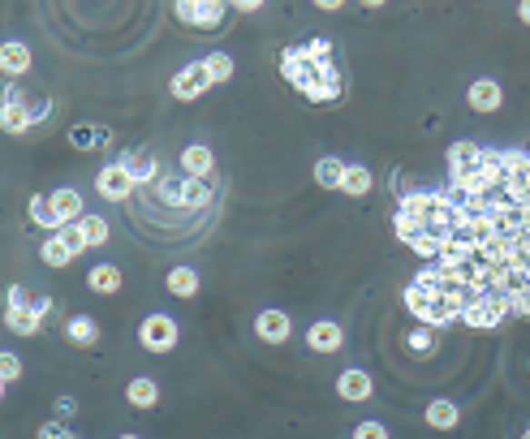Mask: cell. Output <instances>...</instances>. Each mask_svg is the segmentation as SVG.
Instances as JSON below:
<instances>
[{
  "instance_id": "cell-5",
  "label": "cell",
  "mask_w": 530,
  "mask_h": 439,
  "mask_svg": "<svg viewBox=\"0 0 530 439\" xmlns=\"http://www.w3.org/2000/svg\"><path fill=\"white\" fill-rule=\"evenodd\" d=\"M35 121H31V108H26V91L22 86H5V95H0V134H14V138H22V134H31Z\"/></svg>"
},
{
  "instance_id": "cell-21",
  "label": "cell",
  "mask_w": 530,
  "mask_h": 439,
  "mask_svg": "<svg viewBox=\"0 0 530 439\" xmlns=\"http://www.w3.org/2000/svg\"><path fill=\"white\" fill-rule=\"evenodd\" d=\"M52 207H56V215L65 220V224H74V220H83L86 207H83V195L78 190H69V185H61V190H52Z\"/></svg>"
},
{
  "instance_id": "cell-34",
  "label": "cell",
  "mask_w": 530,
  "mask_h": 439,
  "mask_svg": "<svg viewBox=\"0 0 530 439\" xmlns=\"http://www.w3.org/2000/svg\"><path fill=\"white\" fill-rule=\"evenodd\" d=\"M61 237L69 242V250H74V254H86V250H91V242H86V233H83V224H78V220L61 228Z\"/></svg>"
},
{
  "instance_id": "cell-23",
  "label": "cell",
  "mask_w": 530,
  "mask_h": 439,
  "mask_svg": "<svg viewBox=\"0 0 530 439\" xmlns=\"http://www.w3.org/2000/svg\"><path fill=\"white\" fill-rule=\"evenodd\" d=\"M65 336H69L74 344L91 349V344L100 341V324H95L91 314H69V319H65Z\"/></svg>"
},
{
  "instance_id": "cell-42",
  "label": "cell",
  "mask_w": 530,
  "mask_h": 439,
  "mask_svg": "<svg viewBox=\"0 0 530 439\" xmlns=\"http://www.w3.org/2000/svg\"><path fill=\"white\" fill-rule=\"evenodd\" d=\"M56 409H61V414H74V409H78V401H74V396H61V401H56Z\"/></svg>"
},
{
  "instance_id": "cell-13",
  "label": "cell",
  "mask_w": 530,
  "mask_h": 439,
  "mask_svg": "<svg viewBox=\"0 0 530 439\" xmlns=\"http://www.w3.org/2000/svg\"><path fill=\"white\" fill-rule=\"evenodd\" d=\"M306 344L315 354H336L345 344V327L336 324V319H315V324L306 327Z\"/></svg>"
},
{
  "instance_id": "cell-20",
  "label": "cell",
  "mask_w": 530,
  "mask_h": 439,
  "mask_svg": "<svg viewBox=\"0 0 530 439\" xmlns=\"http://www.w3.org/2000/svg\"><path fill=\"white\" fill-rule=\"evenodd\" d=\"M39 324H44V314H35L31 306H5V327L14 336H39Z\"/></svg>"
},
{
  "instance_id": "cell-38",
  "label": "cell",
  "mask_w": 530,
  "mask_h": 439,
  "mask_svg": "<svg viewBox=\"0 0 530 439\" xmlns=\"http://www.w3.org/2000/svg\"><path fill=\"white\" fill-rule=\"evenodd\" d=\"M509 306H514V314H526V319H530V284H526V289L509 293Z\"/></svg>"
},
{
  "instance_id": "cell-43",
  "label": "cell",
  "mask_w": 530,
  "mask_h": 439,
  "mask_svg": "<svg viewBox=\"0 0 530 439\" xmlns=\"http://www.w3.org/2000/svg\"><path fill=\"white\" fill-rule=\"evenodd\" d=\"M517 17H522V22L530 26V0H517Z\"/></svg>"
},
{
  "instance_id": "cell-8",
  "label": "cell",
  "mask_w": 530,
  "mask_h": 439,
  "mask_svg": "<svg viewBox=\"0 0 530 439\" xmlns=\"http://www.w3.org/2000/svg\"><path fill=\"white\" fill-rule=\"evenodd\" d=\"M134 185H138V181L125 173V164H121V160H116V164H104L100 177H95V190H100V198H108V203H130Z\"/></svg>"
},
{
  "instance_id": "cell-47",
  "label": "cell",
  "mask_w": 530,
  "mask_h": 439,
  "mask_svg": "<svg viewBox=\"0 0 530 439\" xmlns=\"http://www.w3.org/2000/svg\"><path fill=\"white\" fill-rule=\"evenodd\" d=\"M522 439H530V426H526V431H522Z\"/></svg>"
},
{
  "instance_id": "cell-12",
  "label": "cell",
  "mask_w": 530,
  "mask_h": 439,
  "mask_svg": "<svg viewBox=\"0 0 530 439\" xmlns=\"http://www.w3.org/2000/svg\"><path fill=\"white\" fill-rule=\"evenodd\" d=\"M423 423L431 426V431H457L462 426V405L457 401H448V396H435V401H427V409H423Z\"/></svg>"
},
{
  "instance_id": "cell-44",
  "label": "cell",
  "mask_w": 530,
  "mask_h": 439,
  "mask_svg": "<svg viewBox=\"0 0 530 439\" xmlns=\"http://www.w3.org/2000/svg\"><path fill=\"white\" fill-rule=\"evenodd\" d=\"M358 5H366V9H384L388 0H358Z\"/></svg>"
},
{
  "instance_id": "cell-28",
  "label": "cell",
  "mask_w": 530,
  "mask_h": 439,
  "mask_svg": "<svg viewBox=\"0 0 530 439\" xmlns=\"http://www.w3.org/2000/svg\"><path fill=\"white\" fill-rule=\"evenodd\" d=\"M108 143H113L108 130H91V125H74L69 130V146H78V151H95V146H108Z\"/></svg>"
},
{
  "instance_id": "cell-27",
  "label": "cell",
  "mask_w": 530,
  "mask_h": 439,
  "mask_svg": "<svg viewBox=\"0 0 530 439\" xmlns=\"http://www.w3.org/2000/svg\"><path fill=\"white\" fill-rule=\"evenodd\" d=\"M483 146L470 143V138H462V143L448 146V173H462V168H470V164H479Z\"/></svg>"
},
{
  "instance_id": "cell-1",
  "label": "cell",
  "mask_w": 530,
  "mask_h": 439,
  "mask_svg": "<svg viewBox=\"0 0 530 439\" xmlns=\"http://www.w3.org/2000/svg\"><path fill=\"white\" fill-rule=\"evenodd\" d=\"M281 78L294 86V91H311L315 82H332L341 78V69L332 65V56H311V48L302 44V48H285L281 52Z\"/></svg>"
},
{
  "instance_id": "cell-26",
  "label": "cell",
  "mask_w": 530,
  "mask_h": 439,
  "mask_svg": "<svg viewBox=\"0 0 530 439\" xmlns=\"http://www.w3.org/2000/svg\"><path fill=\"white\" fill-rule=\"evenodd\" d=\"M315 185H324V190H341V181H345V160H336V155H324V160H315Z\"/></svg>"
},
{
  "instance_id": "cell-30",
  "label": "cell",
  "mask_w": 530,
  "mask_h": 439,
  "mask_svg": "<svg viewBox=\"0 0 530 439\" xmlns=\"http://www.w3.org/2000/svg\"><path fill=\"white\" fill-rule=\"evenodd\" d=\"M78 224H83V233H86V242H91V245H104L108 237H113V228H108V220H104V215H91V212H86Z\"/></svg>"
},
{
  "instance_id": "cell-3",
  "label": "cell",
  "mask_w": 530,
  "mask_h": 439,
  "mask_svg": "<svg viewBox=\"0 0 530 439\" xmlns=\"http://www.w3.org/2000/svg\"><path fill=\"white\" fill-rule=\"evenodd\" d=\"M509 310H514V306H509V293L487 289V293H479V297H465L462 324H470V327H500Z\"/></svg>"
},
{
  "instance_id": "cell-2",
  "label": "cell",
  "mask_w": 530,
  "mask_h": 439,
  "mask_svg": "<svg viewBox=\"0 0 530 439\" xmlns=\"http://www.w3.org/2000/svg\"><path fill=\"white\" fill-rule=\"evenodd\" d=\"M155 198L165 203V207H173V212H195V207H207L215 198V190L207 185L203 177H185V173H177V177H155Z\"/></svg>"
},
{
  "instance_id": "cell-9",
  "label": "cell",
  "mask_w": 530,
  "mask_h": 439,
  "mask_svg": "<svg viewBox=\"0 0 530 439\" xmlns=\"http://www.w3.org/2000/svg\"><path fill=\"white\" fill-rule=\"evenodd\" d=\"M255 336L267 344H285L289 336H294V319H289V310H276V306H267L255 314Z\"/></svg>"
},
{
  "instance_id": "cell-19",
  "label": "cell",
  "mask_w": 530,
  "mask_h": 439,
  "mask_svg": "<svg viewBox=\"0 0 530 439\" xmlns=\"http://www.w3.org/2000/svg\"><path fill=\"white\" fill-rule=\"evenodd\" d=\"M125 401H130L134 409H155V405H160V384H155V379H147V374H138V379H130V384H125Z\"/></svg>"
},
{
  "instance_id": "cell-6",
  "label": "cell",
  "mask_w": 530,
  "mask_h": 439,
  "mask_svg": "<svg viewBox=\"0 0 530 439\" xmlns=\"http://www.w3.org/2000/svg\"><path fill=\"white\" fill-rule=\"evenodd\" d=\"M212 86H215V82H212V74H207V65H203V61H185V65L173 74V82H168V95L182 99V104H190V99L207 95Z\"/></svg>"
},
{
  "instance_id": "cell-10",
  "label": "cell",
  "mask_w": 530,
  "mask_h": 439,
  "mask_svg": "<svg viewBox=\"0 0 530 439\" xmlns=\"http://www.w3.org/2000/svg\"><path fill=\"white\" fill-rule=\"evenodd\" d=\"M500 104H505V86L496 78H475L465 86V108L470 113H496Z\"/></svg>"
},
{
  "instance_id": "cell-17",
  "label": "cell",
  "mask_w": 530,
  "mask_h": 439,
  "mask_svg": "<svg viewBox=\"0 0 530 439\" xmlns=\"http://www.w3.org/2000/svg\"><path fill=\"white\" fill-rule=\"evenodd\" d=\"M86 289L100 293V297L121 293V272H116V263H95V267L86 272Z\"/></svg>"
},
{
  "instance_id": "cell-25",
  "label": "cell",
  "mask_w": 530,
  "mask_h": 439,
  "mask_svg": "<svg viewBox=\"0 0 530 439\" xmlns=\"http://www.w3.org/2000/svg\"><path fill=\"white\" fill-rule=\"evenodd\" d=\"M39 259L48 263V267H69L78 254L69 250V242L61 237V233H48V237H44V245H39Z\"/></svg>"
},
{
  "instance_id": "cell-45",
  "label": "cell",
  "mask_w": 530,
  "mask_h": 439,
  "mask_svg": "<svg viewBox=\"0 0 530 439\" xmlns=\"http://www.w3.org/2000/svg\"><path fill=\"white\" fill-rule=\"evenodd\" d=\"M116 439H143V435H134V431H125V435H116Z\"/></svg>"
},
{
  "instance_id": "cell-31",
  "label": "cell",
  "mask_w": 530,
  "mask_h": 439,
  "mask_svg": "<svg viewBox=\"0 0 530 439\" xmlns=\"http://www.w3.org/2000/svg\"><path fill=\"white\" fill-rule=\"evenodd\" d=\"M423 228H427V220H418V215H405V212L393 215V237H397V242H410Z\"/></svg>"
},
{
  "instance_id": "cell-11",
  "label": "cell",
  "mask_w": 530,
  "mask_h": 439,
  "mask_svg": "<svg viewBox=\"0 0 530 439\" xmlns=\"http://www.w3.org/2000/svg\"><path fill=\"white\" fill-rule=\"evenodd\" d=\"M31 65H35V56L22 39H5V44H0V74H5V78H26Z\"/></svg>"
},
{
  "instance_id": "cell-4",
  "label": "cell",
  "mask_w": 530,
  "mask_h": 439,
  "mask_svg": "<svg viewBox=\"0 0 530 439\" xmlns=\"http://www.w3.org/2000/svg\"><path fill=\"white\" fill-rule=\"evenodd\" d=\"M177 341H182V327H177V319L173 314H147L143 324H138V344L147 349V354H173L177 349Z\"/></svg>"
},
{
  "instance_id": "cell-39",
  "label": "cell",
  "mask_w": 530,
  "mask_h": 439,
  "mask_svg": "<svg viewBox=\"0 0 530 439\" xmlns=\"http://www.w3.org/2000/svg\"><path fill=\"white\" fill-rule=\"evenodd\" d=\"M39 439H78V435L61 423H48V426H39Z\"/></svg>"
},
{
  "instance_id": "cell-18",
  "label": "cell",
  "mask_w": 530,
  "mask_h": 439,
  "mask_svg": "<svg viewBox=\"0 0 530 439\" xmlns=\"http://www.w3.org/2000/svg\"><path fill=\"white\" fill-rule=\"evenodd\" d=\"M26 212H31V224L44 228V233H61V228H65V220L56 215V207H52L48 195H35L31 203H26Z\"/></svg>"
},
{
  "instance_id": "cell-15",
  "label": "cell",
  "mask_w": 530,
  "mask_h": 439,
  "mask_svg": "<svg viewBox=\"0 0 530 439\" xmlns=\"http://www.w3.org/2000/svg\"><path fill=\"white\" fill-rule=\"evenodd\" d=\"M177 164H182L185 177H203V181H207L215 173V155H212V146H207V143H190L182 155H177Z\"/></svg>"
},
{
  "instance_id": "cell-36",
  "label": "cell",
  "mask_w": 530,
  "mask_h": 439,
  "mask_svg": "<svg viewBox=\"0 0 530 439\" xmlns=\"http://www.w3.org/2000/svg\"><path fill=\"white\" fill-rule=\"evenodd\" d=\"M354 439H388V426L384 423H358L354 426Z\"/></svg>"
},
{
  "instance_id": "cell-14",
  "label": "cell",
  "mask_w": 530,
  "mask_h": 439,
  "mask_svg": "<svg viewBox=\"0 0 530 439\" xmlns=\"http://www.w3.org/2000/svg\"><path fill=\"white\" fill-rule=\"evenodd\" d=\"M336 392H341V401H371L375 384H371V374L363 366H349V371L336 374Z\"/></svg>"
},
{
  "instance_id": "cell-33",
  "label": "cell",
  "mask_w": 530,
  "mask_h": 439,
  "mask_svg": "<svg viewBox=\"0 0 530 439\" xmlns=\"http://www.w3.org/2000/svg\"><path fill=\"white\" fill-rule=\"evenodd\" d=\"M0 379H5V384H17V379H22V358L9 354V349H0Z\"/></svg>"
},
{
  "instance_id": "cell-40",
  "label": "cell",
  "mask_w": 530,
  "mask_h": 439,
  "mask_svg": "<svg viewBox=\"0 0 530 439\" xmlns=\"http://www.w3.org/2000/svg\"><path fill=\"white\" fill-rule=\"evenodd\" d=\"M233 9H242V14H255V9H264L267 0H229Z\"/></svg>"
},
{
  "instance_id": "cell-46",
  "label": "cell",
  "mask_w": 530,
  "mask_h": 439,
  "mask_svg": "<svg viewBox=\"0 0 530 439\" xmlns=\"http://www.w3.org/2000/svg\"><path fill=\"white\" fill-rule=\"evenodd\" d=\"M5 388H9V384H5V379H0V396H5Z\"/></svg>"
},
{
  "instance_id": "cell-32",
  "label": "cell",
  "mask_w": 530,
  "mask_h": 439,
  "mask_svg": "<svg viewBox=\"0 0 530 439\" xmlns=\"http://www.w3.org/2000/svg\"><path fill=\"white\" fill-rule=\"evenodd\" d=\"M397 212H405V215H418V220H427V195H423V190H410V195H401Z\"/></svg>"
},
{
  "instance_id": "cell-41",
  "label": "cell",
  "mask_w": 530,
  "mask_h": 439,
  "mask_svg": "<svg viewBox=\"0 0 530 439\" xmlns=\"http://www.w3.org/2000/svg\"><path fill=\"white\" fill-rule=\"evenodd\" d=\"M349 0H315V9H324V14H336V9H345Z\"/></svg>"
},
{
  "instance_id": "cell-29",
  "label": "cell",
  "mask_w": 530,
  "mask_h": 439,
  "mask_svg": "<svg viewBox=\"0 0 530 439\" xmlns=\"http://www.w3.org/2000/svg\"><path fill=\"white\" fill-rule=\"evenodd\" d=\"M203 65H207V74H212V82L215 86H220V82H229L233 74H237V65H233V56L229 52H207V56H203Z\"/></svg>"
},
{
  "instance_id": "cell-16",
  "label": "cell",
  "mask_w": 530,
  "mask_h": 439,
  "mask_svg": "<svg viewBox=\"0 0 530 439\" xmlns=\"http://www.w3.org/2000/svg\"><path fill=\"white\" fill-rule=\"evenodd\" d=\"M121 164H125V173H130L138 185H151V181L160 177V160H155L151 151H143V146H138V151H125Z\"/></svg>"
},
{
  "instance_id": "cell-35",
  "label": "cell",
  "mask_w": 530,
  "mask_h": 439,
  "mask_svg": "<svg viewBox=\"0 0 530 439\" xmlns=\"http://www.w3.org/2000/svg\"><path fill=\"white\" fill-rule=\"evenodd\" d=\"M26 108H31V121H35V125H44V121L52 116V99H31V95H26Z\"/></svg>"
},
{
  "instance_id": "cell-22",
  "label": "cell",
  "mask_w": 530,
  "mask_h": 439,
  "mask_svg": "<svg viewBox=\"0 0 530 439\" xmlns=\"http://www.w3.org/2000/svg\"><path fill=\"white\" fill-rule=\"evenodd\" d=\"M165 289L173 293V297H182V302L185 297H199V272L182 263V267H173V272L165 276Z\"/></svg>"
},
{
  "instance_id": "cell-37",
  "label": "cell",
  "mask_w": 530,
  "mask_h": 439,
  "mask_svg": "<svg viewBox=\"0 0 530 439\" xmlns=\"http://www.w3.org/2000/svg\"><path fill=\"white\" fill-rule=\"evenodd\" d=\"M410 349H418V354H423V349H435V336H431L427 327H415V332H410Z\"/></svg>"
},
{
  "instance_id": "cell-7",
  "label": "cell",
  "mask_w": 530,
  "mask_h": 439,
  "mask_svg": "<svg viewBox=\"0 0 530 439\" xmlns=\"http://www.w3.org/2000/svg\"><path fill=\"white\" fill-rule=\"evenodd\" d=\"M173 9H177V17H182L185 26H195V31H215V26L225 22L229 0H173Z\"/></svg>"
},
{
  "instance_id": "cell-24",
  "label": "cell",
  "mask_w": 530,
  "mask_h": 439,
  "mask_svg": "<svg viewBox=\"0 0 530 439\" xmlns=\"http://www.w3.org/2000/svg\"><path fill=\"white\" fill-rule=\"evenodd\" d=\"M371 185H375V177H371V168H366V164H345V181H341V195L366 198V195H371Z\"/></svg>"
}]
</instances>
